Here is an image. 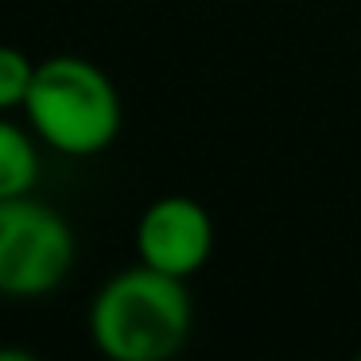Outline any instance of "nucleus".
<instances>
[{
  "instance_id": "8",
  "label": "nucleus",
  "mask_w": 361,
  "mask_h": 361,
  "mask_svg": "<svg viewBox=\"0 0 361 361\" xmlns=\"http://www.w3.org/2000/svg\"><path fill=\"white\" fill-rule=\"evenodd\" d=\"M353 361H361V353H357V357H353Z\"/></svg>"
},
{
  "instance_id": "5",
  "label": "nucleus",
  "mask_w": 361,
  "mask_h": 361,
  "mask_svg": "<svg viewBox=\"0 0 361 361\" xmlns=\"http://www.w3.org/2000/svg\"><path fill=\"white\" fill-rule=\"evenodd\" d=\"M39 183V152L32 136L0 113V198L32 195Z\"/></svg>"
},
{
  "instance_id": "3",
  "label": "nucleus",
  "mask_w": 361,
  "mask_h": 361,
  "mask_svg": "<svg viewBox=\"0 0 361 361\" xmlns=\"http://www.w3.org/2000/svg\"><path fill=\"white\" fill-rule=\"evenodd\" d=\"M74 268V229L55 206L32 195L0 198V295H51Z\"/></svg>"
},
{
  "instance_id": "1",
  "label": "nucleus",
  "mask_w": 361,
  "mask_h": 361,
  "mask_svg": "<svg viewBox=\"0 0 361 361\" xmlns=\"http://www.w3.org/2000/svg\"><path fill=\"white\" fill-rule=\"evenodd\" d=\"M190 326V291L148 264L105 280L90 307V338L109 361H171L187 345Z\"/></svg>"
},
{
  "instance_id": "4",
  "label": "nucleus",
  "mask_w": 361,
  "mask_h": 361,
  "mask_svg": "<svg viewBox=\"0 0 361 361\" xmlns=\"http://www.w3.org/2000/svg\"><path fill=\"white\" fill-rule=\"evenodd\" d=\"M214 221L206 206L187 195H164L140 214L136 221V252L140 264L187 280L210 260Z\"/></svg>"
},
{
  "instance_id": "6",
  "label": "nucleus",
  "mask_w": 361,
  "mask_h": 361,
  "mask_svg": "<svg viewBox=\"0 0 361 361\" xmlns=\"http://www.w3.org/2000/svg\"><path fill=\"white\" fill-rule=\"evenodd\" d=\"M35 66L39 63H32L20 47L0 43V113L24 109L27 90H32V78H35Z\"/></svg>"
},
{
  "instance_id": "2",
  "label": "nucleus",
  "mask_w": 361,
  "mask_h": 361,
  "mask_svg": "<svg viewBox=\"0 0 361 361\" xmlns=\"http://www.w3.org/2000/svg\"><path fill=\"white\" fill-rule=\"evenodd\" d=\"M24 113L32 133L63 156H97L121 133V94L102 66L55 55L35 66Z\"/></svg>"
},
{
  "instance_id": "7",
  "label": "nucleus",
  "mask_w": 361,
  "mask_h": 361,
  "mask_svg": "<svg viewBox=\"0 0 361 361\" xmlns=\"http://www.w3.org/2000/svg\"><path fill=\"white\" fill-rule=\"evenodd\" d=\"M0 361H39L32 350H20V345H0Z\"/></svg>"
}]
</instances>
